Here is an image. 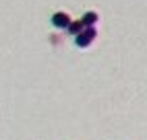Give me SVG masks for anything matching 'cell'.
<instances>
[{
	"label": "cell",
	"instance_id": "1",
	"mask_svg": "<svg viewBox=\"0 0 147 140\" xmlns=\"http://www.w3.org/2000/svg\"><path fill=\"white\" fill-rule=\"evenodd\" d=\"M95 37H97L95 27H83V31H81L79 35H75V43L79 45V47H87V45L93 43Z\"/></svg>",
	"mask_w": 147,
	"mask_h": 140
},
{
	"label": "cell",
	"instance_id": "2",
	"mask_svg": "<svg viewBox=\"0 0 147 140\" xmlns=\"http://www.w3.org/2000/svg\"><path fill=\"white\" fill-rule=\"evenodd\" d=\"M68 23H71V17H68L66 13H54L52 15V25L56 29H66Z\"/></svg>",
	"mask_w": 147,
	"mask_h": 140
},
{
	"label": "cell",
	"instance_id": "3",
	"mask_svg": "<svg viewBox=\"0 0 147 140\" xmlns=\"http://www.w3.org/2000/svg\"><path fill=\"white\" fill-rule=\"evenodd\" d=\"M81 23H83V27H93L97 23V13H85Z\"/></svg>",
	"mask_w": 147,
	"mask_h": 140
},
{
	"label": "cell",
	"instance_id": "4",
	"mask_svg": "<svg viewBox=\"0 0 147 140\" xmlns=\"http://www.w3.org/2000/svg\"><path fill=\"white\" fill-rule=\"evenodd\" d=\"M66 31L71 33V35H79V33L83 31V23H81V21H71V23H68V27H66Z\"/></svg>",
	"mask_w": 147,
	"mask_h": 140
}]
</instances>
